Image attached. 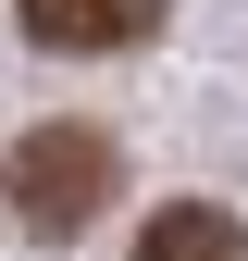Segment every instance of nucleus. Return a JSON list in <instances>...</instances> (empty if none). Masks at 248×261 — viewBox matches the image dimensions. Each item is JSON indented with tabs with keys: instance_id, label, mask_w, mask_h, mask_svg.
<instances>
[{
	"instance_id": "1",
	"label": "nucleus",
	"mask_w": 248,
	"mask_h": 261,
	"mask_svg": "<svg viewBox=\"0 0 248 261\" xmlns=\"http://www.w3.org/2000/svg\"><path fill=\"white\" fill-rule=\"evenodd\" d=\"M0 199L25 237H87L112 212V137L100 124H38V137L0 149Z\"/></svg>"
},
{
	"instance_id": "2",
	"label": "nucleus",
	"mask_w": 248,
	"mask_h": 261,
	"mask_svg": "<svg viewBox=\"0 0 248 261\" xmlns=\"http://www.w3.org/2000/svg\"><path fill=\"white\" fill-rule=\"evenodd\" d=\"M25 38L38 50H137V38H162V0H25Z\"/></svg>"
},
{
	"instance_id": "3",
	"label": "nucleus",
	"mask_w": 248,
	"mask_h": 261,
	"mask_svg": "<svg viewBox=\"0 0 248 261\" xmlns=\"http://www.w3.org/2000/svg\"><path fill=\"white\" fill-rule=\"evenodd\" d=\"M137 261H248V224L211 212V199H174V212L137 224Z\"/></svg>"
}]
</instances>
